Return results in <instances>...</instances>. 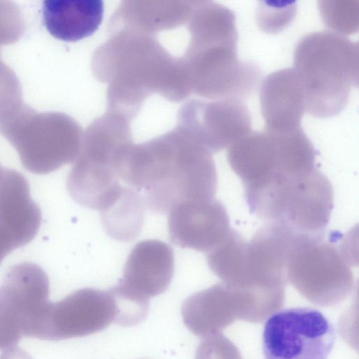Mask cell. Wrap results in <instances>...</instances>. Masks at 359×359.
Wrapping results in <instances>:
<instances>
[{
	"label": "cell",
	"instance_id": "cell-13",
	"mask_svg": "<svg viewBox=\"0 0 359 359\" xmlns=\"http://www.w3.org/2000/svg\"><path fill=\"white\" fill-rule=\"evenodd\" d=\"M260 108L269 132H289L301 128L306 111L300 81L293 68H285L267 75L261 83Z\"/></svg>",
	"mask_w": 359,
	"mask_h": 359
},
{
	"label": "cell",
	"instance_id": "cell-9",
	"mask_svg": "<svg viewBox=\"0 0 359 359\" xmlns=\"http://www.w3.org/2000/svg\"><path fill=\"white\" fill-rule=\"evenodd\" d=\"M172 248L156 239L140 241L129 253L122 278L113 287L122 297L149 306V299L164 292L174 276Z\"/></svg>",
	"mask_w": 359,
	"mask_h": 359
},
{
	"label": "cell",
	"instance_id": "cell-19",
	"mask_svg": "<svg viewBox=\"0 0 359 359\" xmlns=\"http://www.w3.org/2000/svg\"><path fill=\"white\" fill-rule=\"evenodd\" d=\"M25 30L22 14L12 1H0V46L17 41Z\"/></svg>",
	"mask_w": 359,
	"mask_h": 359
},
{
	"label": "cell",
	"instance_id": "cell-22",
	"mask_svg": "<svg viewBox=\"0 0 359 359\" xmlns=\"http://www.w3.org/2000/svg\"><path fill=\"white\" fill-rule=\"evenodd\" d=\"M4 168H1V165H0V176L2 173V171H3Z\"/></svg>",
	"mask_w": 359,
	"mask_h": 359
},
{
	"label": "cell",
	"instance_id": "cell-20",
	"mask_svg": "<svg viewBox=\"0 0 359 359\" xmlns=\"http://www.w3.org/2000/svg\"><path fill=\"white\" fill-rule=\"evenodd\" d=\"M203 339L197 347L195 359H242L238 348L222 334Z\"/></svg>",
	"mask_w": 359,
	"mask_h": 359
},
{
	"label": "cell",
	"instance_id": "cell-16",
	"mask_svg": "<svg viewBox=\"0 0 359 359\" xmlns=\"http://www.w3.org/2000/svg\"><path fill=\"white\" fill-rule=\"evenodd\" d=\"M318 8L323 22L333 32L352 34L358 30L359 1H319Z\"/></svg>",
	"mask_w": 359,
	"mask_h": 359
},
{
	"label": "cell",
	"instance_id": "cell-5",
	"mask_svg": "<svg viewBox=\"0 0 359 359\" xmlns=\"http://www.w3.org/2000/svg\"><path fill=\"white\" fill-rule=\"evenodd\" d=\"M336 338L333 325L318 310L308 307L276 311L262 334L265 359H327Z\"/></svg>",
	"mask_w": 359,
	"mask_h": 359
},
{
	"label": "cell",
	"instance_id": "cell-11",
	"mask_svg": "<svg viewBox=\"0 0 359 359\" xmlns=\"http://www.w3.org/2000/svg\"><path fill=\"white\" fill-rule=\"evenodd\" d=\"M168 214L170 241L182 248L208 252L231 229L226 208L215 198L184 201Z\"/></svg>",
	"mask_w": 359,
	"mask_h": 359
},
{
	"label": "cell",
	"instance_id": "cell-7",
	"mask_svg": "<svg viewBox=\"0 0 359 359\" xmlns=\"http://www.w3.org/2000/svg\"><path fill=\"white\" fill-rule=\"evenodd\" d=\"M118 314L116 300L111 289H79L59 302L48 304L32 337L59 341L84 337L116 323Z\"/></svg>",
	"mask_w": 359,
	"mask_h": 359
},
{
	"label": "cell",
	"instance_id": "cell-6",
	"mask_svg": "<svg viewBox=\"0 0 359 359\" xmlns=\"http://www.w3.org/2000/svg\"><path fill=\"white\" fill-rule=\"evenodd\" d=\"M49 293L48 277L38 264L22 262L7 271L0 285V350L32 337Z\"/></svg>",
	"mask_w": 359,
	"mask_h": 359
},
{
	"label": "cell",
	"instance_id": "cell-15",
	"mask_svg": "<svg viewBox=\"0 0 359 359\" xmlns=\"http://www.w3.org/2000/svg\"><path fill=\"white\" fill-rule=\"evenodd\" d=\"M144 208L141 196L132 189L123 187L116 203L101 212L107 234L121 241L135 239L142 229Z\"/></svg>",
	"mask_w": 359,
	"mask_h": 359
},
{
	"label": "cell",
	"instance_id": "cell-14",
	"mask_svg": "<svg viewBox=\"0 0 359 359\" xmlns=\"http://www.w3.org/2000/svg\"><path fill=\"white\" fill-rule=\"evenodd\" d=\"M43 23L55 38L76 41L90 36L100 27L104 14L101 0H46Z\"/></svg>",
	"mask_w": 359,
	"mask_h": 359
},
{
	"label": "cell",
	"instance_id": "cell-18",
	"mask_svg": "<svg viewBox=\"0 0 359 359\" xmlns=\"http://www.w3.org/2000/svg\"><path fill=\"white\" fill-rule=\"evenodd\" d=\"M257 10V22L264 31L276 33L286 27L296 14L294 2H262Z\"/></svg>",
	"mask_w": 359,
	"mask_h": 359
},
{
	"label": "cell",
	"instance_id": "cell-10",
	"mask_svg": "<svg viewBox=\"0 0 359 359\" xmlns=\"http://www.w3.org/2000/svg\"><path fill=\"white\" fill-rule=\"evenodd\" d=\"M41 219L27 179L17 170L4 168L0 176V265L11 252L35 238Z\"/></svg>",
	"mask_w": 359,
	"mask_h": 359
},
{
	"label": "cell",
	"instance_id": "cell-8",
	"mask_svg": "<svg viewBox=\"0 0 359 359\" xmlns=\"http://www.w3.org/2000/svg\"><path fill=\"white\" fill-rule=\"evenodd\" d=\"M182 316L194 334L205 338L221 333L236 320L256 323L258 307L250 292L219 283L187 297Z\"/></svg>",
	"mask_w": 359,
	"mask_h": 359
},
{
	"label": "cell",
	"instance_id": "cell-17",
	"mask_svg": "<svg viewBox=\"0 0 359 359\" xmlns=\"http://www.w3.org/2000/svg\"><path fill=\"white\" fill-rule=\"evenodd\" d=\"M15 73L0 58V128L26 107Z\"/></svg>",
	"mask_w": 359,
	"mask_h": 359
},
{
	"label": "cell",
	"instance_id": "cell-3",
	"mask_svg": "<svg viewBox=\"0 0 359 359\" xmlns=\"http://www.w3.org/2000/svg\"><path fill=\"white\" fill-rule=\"evenodd\" d=\"M351 260L339 233H297L287 259V279L310 302L333 306L353 290Z\"/></svg>",
	"mask_w": 359,
	"mask_h": 359
},
{
	"label": "cell",
	"instance_id": "cell-1",
	"mask_svg": "<svg viewBox=\"0 0 359 359\" xmlns=\"http://www.w3.org/2000/svg\"><path fill=\"white\" fill-rule=\"evenodd\" d=\"M211 154L196 137L157 140L127 147L116 172L145 208L168 213L184 201L215 198L217 175Z\"/></svg>",
	"mask_w": 359,
	"mask_h": 359
},
{
	"label": "cell",
	"instance_id": "cell-2",
	"mask_svg": "<svg viewBox=\"0 0 359 359\" xmlns=\"http://www.w3.org/2000/svg\"><path fill=\"white\" fill-rule=\"evenodd\" d=\"M293 69L302 84L306 111L318 118L339 114L359 82L358 42L333 32H315L298 41Z\"/></svg>",
	"mask_w": 359,
	"mask_h": 359
},
{
	"label": "cell",
	"instance_id": "cell-21",
	"mask_svg": "<svg viewBox=\"0 0 359 359\" xmlns=\"http://www.w3.org/2000/svg\"><path fill=\"white\" fill-rule=\"evenodd\" d=\"M0 359H32L27 353L15 346L6 349Z\"/></svg>",
	"mask_w": 359,
	"mask_h": 359
},
{
	"label": "cell",
	"instance_id": "cell-4",
	"mask_svg": "<svg viewBox=\"0 0 359 359\" xmlns=\"http://www.w3.org/2000/svg\"><path fill=\"white\" fill-rule=\"evenodd\" d=\"M0 133L15 149L23 167L36 175L75 161L80 151L74 120L62 113L38 112L28 105Z\"/></svg>",
	"mask_w": 359,
	"mask_h": 359
},
{
	"label": "cell",
	"instance_id": "cell-12",
	"mask_svg": "<svg viewBox=\"0 0 359 359\" xmlns=\"http://www.w3.org/2000/svg\"><path fill=\"white\" fill-rule=\"evenodd\" d=\"M195 137L210 152L229 148L251 129V116L247 105L238 98L198 102L194 106Z\"/></svg>",
	"mask_w": 359,
	"mask_h": 359
}]
</instances>
